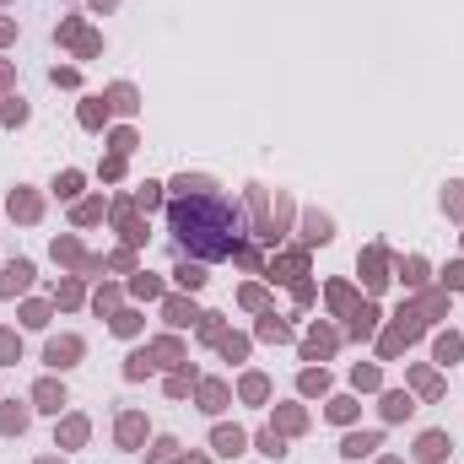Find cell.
<instances>
[{"mask_svg":"<svg viewBox=\"0 0 464 464\" xmlns=\"http://www.w3.org/2000/svg\"><path fill=\"white\" fill-rule=\"evenodd\" d=\"M173 232L200 260H222V254H232V238H238V211L222 195H211V189L205 195H184L173 205Z\"/></svg>","mask_w":464,"mask_h":464,"instance_id":"6da1fadb","label":"cell"},{"mask_svg":"<svg viewBox=\"0 0 464 464\" xmlns=\"http://www.w3.org/2000/svg\"><path fill=\"white\" fill-rule=\"evenodd\" d=\"M76 357H81V340H76V335H65V340H49V351H43V362H49V367H70Z\"/></svg>","mask_w":464,"mask_h":464,"instance_id":"7a4b0ae2","label":"cell"},{"mask_svg":"<svg viewBox=\"0 0 464 464\" xmlns=\"http://www.w3.org/2000/svg\"><path fill=\"white\" fill-rule=\"evenodd\" d=\"M33 281V264L27 260H17L11 264V270H6V276H0V292H6V297H11V292H22V286Z\"/></svg>","mask_w":464,"mask_h":464,"instance_id":"3957f363","label":"cell"},{"mask_svg":"<svg viewBox=\"0 0 464 464\" xmlns=\"http://www.w3.org/2000/svg\"><path fill=\"white\" fill-rule=\"evenodd\" d=\"M416 454H421L426 464H443V459H448V437H443V432H426V437H421V448H416Z\"/></svg>","mask_w":464,"mask_h":464,"instance_id":"277c9868","label":"cell"},{"mask_svg":"<svg viewBox=\"0 0 464 464\" xmlns=\"http://www.w3.org/2000/svg\"><path fill=\"white\" fill-rule=\"evenodd\" d=\"M216 454H243V432L238 426H216Z\"/></svg>","mask_w":464,"mask_h":464,"instance_id":"5b68a950","label":"cell"},{"mask_svg":"<svg viewBox=\"0 0 464 464\" xmlns=\"http://www.w3.org/2000/svg\"><path fill=\"white\" fill-rule=\"evenodd\" d=\"M373 448H378V437H373V432H362V437H345V459H362V454H373Z\"/></svg>","mask_w":464,"mask_h":464,"instance_id":"8992f818","label":"cell"},{"mask_svg":"<svg viewBox=\"0 0 464 464\" xmlns=\"http://www.w3.org/2000/svg\"><path fill=\"white\" fill-rule=\"evenodd\" d=\"M22 426H27V410L22 405H6L0 410V432H22Z\"/></svg>","mask_w":464,"mask_h":464,"instance_id":"52a82bcc","label":"cell"},{"mask_svg":"<svg viewBox=\"0 0 464 464\" xmlns=\"http://www.w3.org/2000/svg\"><path fill=\"white\" fill-rule=\"evenodd\" d=\"M173 276H179V286H189V292H195V286H205V270H200V264H179Z\"/></svg>","mask_w":464,"mask_h":464,"instance_id":"ba28073f","label":"cell"},{"mask_svg":"<svg viewBox=\"0 0 464 464\" xmlns=\"http://www.w3.org/2000/svg\"><path fill=\"white\" fill-rule=\"evenodd\" d=\"M60 405H65L60 389H54V384H38V410H60Z\"/></svg>","mask_w":464,"mask_h":464,"instance_id":"9c48e42d","label":"cell"},{"mask_svg":"<svg viewBox=\"0 0 464 464\" xmlns=\"http://www.w3.org/2000/svg\"><path fill=\"white\" fill-rule=\"evenodd\" d=\"M135 437H141V416H124V421H119V443L130 448Z\"/></svg>","mask_w":464,"mask_h":464,"instance_id":"30bf717a","label":"cell"},{"mask_svg":"<svg viewBox=\"0 0 464 464\" xmlns=\"http://www.w3.org/2000/svg\"><path fill=\"white\" fill-rule=\"evenodd\" d=\"M200 400H205V410H222L227 389H222V384H205V394H200Z\"/></svg>","mask_w":464,"mask_h":464,"instance_id":"8fae6325","label":"cell"},{"mask_svg":"<svg viewBox=\"0 0 464 464\" xmlns=\"http://www.w3.org/2000/svg\"><path fill=\"white\" fill-rule=\"evenodd\" d=\"M308 238H313V243H329V222H324V216H308Z\"/></svg>","mask_w":464,"mask_h":464,"instance_id":"7c38bea8","label":"cell"},{"mask_svg":"<svg viewBox=\"0 0 464 464\" xmlns=\"http://www.w3.org/2000/svg\"><path fill=\"white\" fill-rule=\"evenodd\" d=\"M0 119H6V124H22V119H27V103H6V108H0Z\"/></svg>","mask_w":464,"mask_h":464,"instance_id":"4fadbf2b","label":"cell"},{"mask_svg":"<svg viewBox=\"0 0 464 464\" xmlns=\"http://www.w3.org/2000/svg\"><path fill=\"white\" fill-rule=\"evenodd\" d=\"M260 448H264V454H270V459H281V454H286V443H281V437H276V432H264V437H260Z\"/></svg>","mask_w":464,"mask_h":464,"instance_id":"5bb4252c","label":"cell"},{"mask_svg":"<svg viewBox=\"0 0 464 464\" xmlns=\"http://www.w3.org/2000/svg\"><path fill=\"white\" fill-rule=\"evenodd\" d=\"M454 357H459V340H454V335H443V340H437V362H454Z\"/></svg>","mask_w":464,"mask_h":464,"instance_id":"9a60e30c","label":"cell"},{"mask_svg":"<svg viewBox=\"0 0 464 464\" xmlns=\"http://www.w3.org/2000/svg\"><path fill=\"white\" fill-rule=\"evenodd\" d=\"M167 319H173V324H189V319H200V313H195V308H184V303H167Z\"/></svg>","mask_w":464,"mask_h":464,"instance_id":"2e32d148","label":"cell"},{"mask_svg":"<svg viewBox=\"0 0 464 464\" xmlns=\"http://www.w3.org/2000/svg\"><path fill=\"white\" fill-rule=\"evenodd\" d=\"M384 410H389V416H410V400H405V394H389Z\"/></svg>","mask_w":464,"mask_h":464,"instance_id":"e0dca14e","label":"cell"},{"mask_svg":"<svg viewBox=\"0 0 464 464\" xmlns=\"http://www.w3.org/2000/svg\"><path fill=\"white\" fill-rule=\"evenodd\" d=\"M114 108H124V114H130V108H135V92H130V87H114Z\"/></svg>","mask_w":464,"mask_h":464,"instance_id":"ac0fdd59","label":"cell"},{"mask_svg":"<svg viewBox=\"0 0 464 464\" xmlns=\"http://www.w3.org/2000/svg\"><path fill=\"white\" fill-rule=\"evenodd\" d=\"M81 124H103V103H98V98L87 103V108H81Z\"/></svg>","mask_w":464,"mask_h":464,"instance_id":"d6986e66","label":"cell"},{"mask_svg":"<svg viewBox=\"0 0 464 464\" xmlns=\"http://www.w3.org/2000/svg\"><path fill=\"white\" fill-rule=\"evenodd\" d=\"M54 189H60V195H76V189H81V173H60V184H54Z\"/></svg>","mask_w":464,"mask_h":464,"instance_id":"ffe728a7","label":"cell"},{"mask_svg":"<svg viewBox=\"0 0 464 464\" xmlns=\"http://www.w3.org/2000/svg\"><path fill=\"white\" fill-rule=\"evenodd\" d=\"M11 357H17V335H6V329H0V362H11Z\"/></svg>","mask_w":464,"mask_h":464,"instance_id":"44dd1931","label":"cell"},{"mask_svg":"<svg viewBox=\"0 0 464 464\" xmlns=\"http://www.w3.org/2000/svg\"><path fill=\"white\" fill-rule=\"evenodd\" d=\"M351 410H357L351 400H335V405H329V416H335V421H351Z\"/></svg>","mask_w":464,"mask_h":464,"instance_id":"7402d4cb","label":"cell"},{"mask_svg":"<svg viewBox=\"0 0 464 464\" xmlns=\"http://www.w3.org/2000/svg\"><path fill=\"white\" fill-rule=\"evenodd\" d=\"M260 335H270V340H286V324H276V319H264V324H260Z\"/></svg>","mask_w":464,"mask_h":464,"instance_id":"603a6c76","label":"cell"},{"mask_svg":"<svg viewBox=\"0 0 464 464\" xmlns=\"http://www.w3.org/2000/svg\"><path fill=\"white\" fill-rule=\"evenodd\" d=\"M243 394L248 400H264V378H243Z\"/></svg>","mask_w":464,"mask_h":464,"instance_id":"cb8c5ba5","label":"cell"},{"mask_svg":"<svg viewBox=\"0 0 464 464\" xmlns=\"http://www.w3.org/2000/svg\"><path fill=\"white\" fill-rule=\"evenodd\" d=\"M87 437V421H65V443H81Z\"/></svg>","mask_w":464,"mask_h":464,"instance_id":"d4e9b609","label":"cell"},{"mask_svg":"<svg viewBox=\"0 0 464 464\" xmlns=\"http://www.w3.org/2000/svg\"><path fill=\"white\" fill-rule=\"evenodd\" d=\"M448 286H454V292H464V264H454V270H448Z\"/></svg>","mask_w":464,"mask_h":464,"instance_id":"484cf974","label":"cell"},{"mask_svg":"<svg viewBox=\"0 0 464 464\" xmlns=\"http://www.w3.org/2000/svg\"><path fill=\"white\" fill-rule=\"evenodd\" d=\"M6 38H11V22H0V43H6Z\"/></svg>","mask_w":464,"mask_h":464,"instance_id":"4316f807","label":"cell"},{"mask_svg":"<svg viewBox=\"0 0 464 464\" xmlns=\"http://www.w3.org/2000/svg\"><path fill=\"white\" fill-rule=\"evenodd\" d=\"M43 464H54V459H43Z\"/></svg>","mask_w":464,"mask_h":464,"instance_id":"83f0119b","label":"cell"},{"mask_svg":"<svg viewBox=\"0 0 464 464\" xmlns=\"http://www.w3.org/2000/svg\"><path fill=\"white\" fill-rule=\"evenodd\" d=\"M384 464H394V459H384Z\"/></svg>","mask_w":464,"mask_h":464,"instance_id":"f1b7e54d","label":"cell"}]
</instances>
